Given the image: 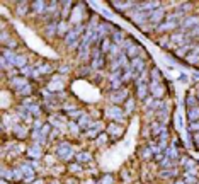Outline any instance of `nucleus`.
Returning <instances> with one entry per match:
<instances>
[{
    "instance_id": "nucleus-1",
    "label": "nucleus",
    "mask_w": 199,
    "mask_h": 184,
    "mask_svg": "<svg viewBox=\"0 0 199 184\" xmlns=\"http://www.w3.org/2000/svg\"><path fill=\"white\" fill-rule=\"evenodd\" d=\"M109 99L114 104H123L124 101H128V91L126 89H119V91H111L109 92Z\"/></svg>"
},
{
    "instance_id": "nucleus-38",
    "label": "nucleus",
    "mask_w": 199,
    "mask_h": 184,
    "mask_svg": "<svg viewBox=\"0 0 199 184\" xmlns=\"http://www.w3.org/2000/svg\"><path fill=\"white\" fill-rule=\"evenodd\" d=\"M68 114H70V118H78V116H84V114H82V111H78V109L72 111V113H68Z\"/></svg>"
},
{
    "instance_id": "nucleus-36",
    "label": "nucleus",
    "mask_w": 199,
    "mask_h": 184,
    "mask_svg": "<svg viewBox=\"0 0 199 184\" xmlns=\"http://www.w3.org/2000/svg\"><path fill=\"white\" fill-rule=\"evenodd\" d=\"M107 142V135H99L97 136V145H102V143Z\"/></svg>"
},
{
    "instance_id": "nucleus-16",
    "label": "nucleus",
    "mask_w": 199,
    "mask_h": 184,
    "mask_svg": "<svg viewBox=\"0 0 199 184\" xmlns=\"http://www.w3.org/2000/svg\"><path fill=\"white\" fill-rule=\"evenodd\" d=\"M49 72H53V67H51V65L41 63V65H38V70H36L34 73H49Z\"/></svg>"
},
{
    "instance_id": "nucleus-26",
    "label": "nucleus",
    "mask_w": 199,
    "mask_h": 184,
    "mask_svg": "<svg viewBox=\"0 0 199 184\" xmlns=\"http://www.w3.org/2000/svg\"><path fill=\"white\" fill-rule=\"evenodd\" d=\"M150 75H151V78H153V82H158V84L162 82V77H160V73H158L157 68H153V70L150 72Z\"/></svg>"
},
{
    "instance_id": "nucleus-37",
    "label": "nucleus",
    "mask_w": 199,
    "mask_h": 184,
    "mask_svg": "<svg viewBox=\"0 0 199 184\" xmlns=\"http://www.w3.org/2000/svg\"><path fill=\"white\" fill-rule=\"evenodd\" d=\"M49 128H51V125H43V128H41V135L46 136V135L49 133Z\"/></svg>"
},
{
    "instance_id": "nucleus-5",
    "label": "nucleus",
    "mask_w": 199,
    "mask_h": 184,
    "mask_svg": "<svg viewBox=\"0 0 199 184\" xmlns=\"http://www.w3.org/2000/svg\"><path fill=\"white\" fill-rule=\"evenodd\" d=\"M164 14H165L164 9H157V10H153V12H150V17H148V21H150V22L155 26V24H158L162 19H164Z\"/></svg>"
},
{
    "instance_id": "nucleus-30",
    "label": "nucleus",
    "mask_w": 199,
    "mask_h": 184,
    "mask_svg": "<svg viewBox=\"0 0 199 184\" xmlns=\"http://www.w3.org/2000/svg\"><path fill=\"white\" fill-rule=\"evenodd\" d=\"M196 99H197V97H194V96H187L186 102H187V107H189V109H191V107H196Z\"/></svg>"
},
{
    "instance_id": "nucleus-15",
    "label": "nucleus",
    "mask_w": 199,
    "mask_h": 184,
    "mask_svg": "<svg viewBox=\"0 0 199 184\" xmlns=\"http://www.w3.org/2000/svg\"><path fill=\"white\" fill-rule=\"evenodd\" d=\"M27 153L31 155L32 158H39V157H41V149H39V145L36 143V145H32V147H29V149H27Z\"/></svg>"
},
{
    "instance_id": "nucleus-24",
    "label": "nucleus",
    "mask_w": 199,
    "mask_h": 184,
    "mask_svg": "<svg viewBox=\"0 0 199 184\" xmlns=\"http://www.w3.org/2000/svg\"><path fill=\"white\" fill-rule=\"evenodd\" d=\"M90 158H92V157H90L89 152H82V153L77 155V160H78V162H89Z\"/></svg>"
},
{
    "instance_id": "nucleus-4",
    "label": "nucleus",
    "mask_w": 199,
    "mask_h": 184,
    "mask_svg": "<svg viewBox=\"0 0 199 184\" xmlns=\"http://www.w3.org/2000/svg\"><path fill=\"white\" fill-rule=\"evenodd\" d=\"M106 113H107V116L113 118V120H116V121H123V109H121V107H118V106H111L109 109L106 111Z\"/></svg>"
},
{
    "instance_id": "nucleus-8",
    "label": "nucleus",
    "mask_w": 199,
    "mask_h": 184,
    "mask_svg": "<svg viewBox=\"0 0 199 184\" xmlns=\"http://www.w3.org/2000/svg\"><path fill=\"white\" fill-rule=\"evenodd\" d=\"M78 126H80L82 130H87V131L92 128L94 123L90 121V116H89V114H84V116H80V120H78Z\"/></svg>"
},
{
    "instance_id": "nucleus-34",
    "label": "nucleus",
    "mask_w": 199,
    "mask_h": 184,
    "mask_svg": "<svg viewBox=\"0 0 199 184\" xmlns=\"http://www.w3.org/2000/svg\"><path fill=\"white\" fill-rule=\"evenodd\" d=\"M21 73H22L24 77H27V75L32 73V68L31 67H24V68H21Z\"/></svg>"
},
{
    "instance_id": "nucleus-10",
    "label": "nucleus",
    "mask_w": 199,
    "mask_h": 184,
    "mask_svg": "<svg viewBox=\"0 0 199 184\" xmlns=\"http://www.w3.org/2000/svg\"><path fill=\"white\" fill-rule=\"evenodd\" d=\"M135 3H138V2H111V5H113L114 9L126 10V9H129V7H135Z\"/></svg>"
},
{
    "instance_id": "nucleus-18",
    "label": "nucleus",
    "mask_w": 199,
    "mask_h": 184,
    "mask_svg": "<svg viewBox=\"0 0 199 184\" xmlns=\"http://www.w3.org/2000/svg\"><path fill=\"white\" fill-rule=\"evenodd\" d=\"M146 91H148V84H140L138 85V97L140 99H145V97H146Z\"/></svg>"
},
{
    "instance_id": "nucleus-20",
    "label": "nucleus",
    "mask_w": 199,
    "mask_h": 184,
    "mask_svg": "<svg viewBox=\"0 0 199 184\" xmlns=\"http://www.w3.org/2000/svg\"><path fill=\"white\" fill-rule=\"evenodd\" d=\"M55 31H58V24L56 22H49L48 26H46V34L48 36L55 34Z\"/></svg>"
},
{
    "instance_id": "nucleus-19",
    "label": "nucleus",
    "mask_w": 199,
    "mask_h": 184,
    "mask_svg": "<svg viewBox=\"0 0 199 184\" xmlns=\"http://www.w3.org/2000/svg\"><path fill=\"white\" fill-rule=\"evenodd\" d=\"M58 32H60L61 36H63V34H68V32H70V31H68V24L65 22V21H61V22L58 24Z\"/></svg>"
},
{
    "instance_id": "nucleus-32",
    "label": "nucleus",
    "mask_w": 199,
    "mask_h": 184,
    "mask_svg": "<svg viewBox=\"0 0 199 184\" xmlns=\"http://www.w3.org/2000/svg\"><path fill=\"white\" fill-rule=\"evenodd\" d=\"M72 3L73 2H63V17L68 16V10L72 9Z\"/></svg>"
},
{
    "instance_id": "nucleus-25",
    "label": "nucleus",
    "mask_w": 199,
    "mask_h": 184,
    "mask_svg": "<svg viewBox=\"0 0 199 184\" xmlns=\"http://www.w3.org/2000/svg\"><path fill=\"white\" fill-rule=\"evenodd\" d=\"M123 32H119V31H114V45H118V46H121V43H123Z\"/></svg>"
},
{
    "instance_id": "nucleus-44",
    "label": "nucleus",
    "mask_w": 199,
    "mask_h": 184,
    "mask_svg": "<svg viewBox=\"0 0 199 184\" xmlns=\"http://www.w3.org/2000/svg\"><path fill=\"white\" fill-rule=\"evenodd\" d=\"M194 136H196V140H199V131H197V133H194Z\"/></svg>"
},
{
    "instance_id": "nucleus-33",
    "label": "nucleus",
    "mask_w": 199,
    "mask_h": 184,
    "mask_svg": "<svg viewBox=\"0 0 199 184\" xmlns=\"http://www.w3.org/2000/svg\"><path fill=\"white\" fill-rule=\"evenodd\" d=\"M141 152H143V153H141V157H143V158H151V153H153V150H151L150 147H148V149H143Z\"/></svg>"
},
{
    "instance_id": "nucleus-13",
    "label": "nucleus",
    "mask_w": 199,
    "mask_h": 184,
    "mask_svg": "<svg viewBox=\"0 0 199 184\" xmlns=\"http://www.w3.org/2000/svg\"><path fill=\"white\" fill-rule=\"evenodd\" d=\"M138 53H140V46L138 45H133V46H129V48L126 50V55H128L131 60L138 58Z\"/></svg>"
},
{
    "instance_id": "nucleus-7",
    "label": "nucleus",
    "mask_w": 199,
    "mask_h": 184,
    "mask_svg": "<svg viewBox=\"0 0 199 184\" xmlns=\"http://www.w3.org/2000/svg\"><path fill=\"white\" fill-rule=\"evenodd\" d=\"M148 89H150V91H151V94L155 96V99H160V97L164 96V89H162V85L158 84V82H150Z\"/></svg>"
},
{
    "instance_id": "nucleus-11",
    "label": "nucleus",
    "mask_w": 199,
    "mask_h": 184,
    "mask_svg": "<svg viewBox=\"0 0 199 184\" xmlns=\"http://www.w3.org/2000/svg\"><path fill=\"white\" fill-rule=\"evenodd\" d=\"M100 45H102V46H100V51H102V53H109L114 43H113V39H111V38H104Z\"/></svg>"
},
{
    "instance_id": "nucleus-27",
    "label": "nucleus",
    "mask_w": 199,
    "mask_h": 184,
    "mask_svg": "<svg viewBox=\"0 0 199 184\" xmlns=\"http://www.w3.org/2000/svg\"><path fill=\"white\" fill-rule=\"evenodd\" d=\"M26 12H27V5H26V2H19V9H17V14H19V16H24Z\"/></svg>"
},
{
    "instance_id": "nucleus-35",
    "label": "nucleus",
    "mask_w": 199,
    "mask_h": 184,
    "mask_svg": "<svg viewBox=\"0 0 199 184\" xmlns=\"http://www.w3.org/2000/svg\"><path fill=\"white\" fill-rule=\"evenodd\" d=\"M189 130H191V131H194V133H197V131H199V121H194V123H191Z\"/></svg>"
},
{
    "instance_id": "nucleus-43",
    "label": "nucleus",
    "mask_w": 199,
    "mask_h": 184,
    "mask_svg": "<svg viewBox=\"0 0 199 184\" xmlns=\"http://www.w3.org/2000/svg\"><path fill=\"white\" fill-rule=\"evenodd\" d=\"M191 36H199V26H196L192 29V32H191Z\"/></svg>"
},
{
    "instance_id": "nucleus-2",
    "label": "nucleus",
    "mask_w": 199,
    "mask_h": 184,
    "mask_svg": "<svg viewBox=\"0 0 199 184\" xmlns=\"http://www.w3.org/2000/svg\"><path fill=\"white\" fill-rule=\"evenodd\" d=\"M56 153H58V157H60V158H63V160H70V158H72V155H73V152H72V147L68 145L67 142H61L60 145H58Z\"/></svg>"
},
{
    "instance_id": "nucleus-6",
    "label": "nucleus",
    "mask_w": 199,
    "mask_h": 184,
    "mask_svg": "<svg viewBox=\"0 0 199 184\" xmlns=\"http://www.w3.org/2000/svg\"><path fill=\"white\" fill-rule=\"evenodd\" d=\"M10 84H12V87L14 89H17V91H22V89H26L27 85H29V82L26 80V78H17V77H14V78H10Z\"/></svg>"
},
{
    "instance_id": "nucleus-23",
    "label": "nucleus",
    "mask_w": 199,
    "mask_h": 184,
    "mask_svg": "<svg viewBox=\"0 0 199 184\" xmlns=\"http://www.w3.org/2000/svg\"><path fill=\"white\" fill-rule=\"evenodd\" d=\"M177 26H179V24H175V22H165V24H160V26H158V29H160V31H165V29H175Z\"/></svg>"
},
{
    "instance_id": "nucleus-21",
    "label": "nucleus",
    "mask_w": 199,
    "mask_h": 184,
    "mask_svg": "<svg viewBox=\"0 0 199 184\" xmlns=\"http://www.w3.org/2000/svg\"><path fill=\"white\" fill-rule=\"evenodd\" d=\"M27 109H29V113H31L32 116H39V114H41V107H39L38 104H32V106L27 107Z\"/></svg>"
},
{
    "instance_id": "nucleus-39",
    "label": "nucleus",
    "mask_w": 199,
    "mask_h": 184,
    "mask_svg": "<svg viewBox=\"0 0 199 184\" xmlns=\"http://www.w3.org/2000/svg\"><path fill=\"white\" fill-rule=\"evenodd\" d=\"M126 107H128V111H126V113H129V111L133 109V99H128V101H126Z\"/></svg>"
},
{
    "instance_id": "nucleus-14",
    "label": "nucleus",
    "mask_w": 199,
    "mask_h": 184,
    "mask_svg": "<svg viewBox=\"0 0 199 184\" xmlns=\"http://www.w3.org/2000/svg\"><path fill=\"white\" fill-rule=\"evenodd\" d=\"M100 130H102V123H95V125H94L92 128L89 130V131H85V135L92 138V136H97V135H99Z\"/></svg>"
},
{
    "instance_id": "nucleus-28",
    "label": "nucleus",
    "mask_w": 199,
    "mask_h": 184,
    "mask_svg": "<svg viewBox=\"0 0 199 184\" xmlns=\"http://www.w3.org/2000/svg\"><path fill=\"white\" fill-rule=\"evenodd\" d=\"M14 133H16V135H19L21 138H22V136H26V126H24V128H21V126H14Z\"/></svg>"
},
{
    "instance_id": "nucleus-29",
    "label": "nucleus",
    "mask_w": 199,
    "mask_h": 184,
    "mask_svg": "<svg viewBox=\"0 0 199 184\" xmlns=\"http://www.w3.org/2000/svg\"><path fill=\"white\" fill-rule=\"evenodd\" d=\"M109 131L114 133V135H121V133H123V128H121V126H118V125H111V126H109Z\"/></svg>"
},
{
    "instance_id": "nucleus-42",
    "label": "nucleus",
    "mask_w": 199,
    "mask_h": 184,
    "mask_svg": "<svg viewBox=\"0 0 199 184\" xmlns=\"http://www.w3.org/2000/svg\"><path fill=\"white\" fill-rule=\"evenodd\" d=\"M78 169H80V165H78V164H72V165H70V171H73V172L78 171Z\"/></svg>"
},
{
    "instance_id": "nucleus-40",
    "label": "nucleus",
    "mask_w": 199,
    "mask_h": 184,
    "mask_svg": "<svg viewBox=\"0 0 199 184\" xmlns=\"http://www.w3.org/2000/svg\"><path fill=\"white\" fill-rule=\"evenodd\" d=\"M102 184H113V177H111V176H106V177L102 179Z\"/></svg>"
},
{
    "instance_id": "nucleus-45",
    "label": "nucleus",
    "mask_w": 199,
    "mask_h": 184,
    "mask_svg": "<svg viewBox=\"0 0 199 184\" xmlns=\"http://www.w3.org/2000/svg\"><path fill=\"white\" fill-rule=\"evenodd\" d=\"M197 99H199V94H197Z\"/></svg>"
},
{
    "instance_id": "nucleus-17",
    "label": "nucleus",
    "mask_w": 199,
    "mask_h": 184,
    "mask_svg": "<svg viewBox=\"0 0 199 184\" xmlns=\"http://www.w3.org/2000/svg\"><path fill=\"white\" fill-rule=\"evenodd\" d=\"M46 2H32V9H34V12H44L46 10Z\"/></svg>"
},
{
    "instance_id": "nucleus-12",
    "label": "nucleus",
    "mask_w": 199,
    "mask_h": 184,
    "mask_svg": "<svg viewBox=\"0 0 199 184\" xmlns=\"http://www.w3.org/2000/svg\"><path fill=\"white\" fill-rule=\"evenodd\" d=\"M187 118H189V121L191 123H194V121H199V107H191L189 111H187Z\"/></svg>"
},
{
    "instance_id": "nucleus-31",
    "label": "nucleus",
    "mask_w": 199,
    "mask_h": 184,
    "mask_svg": "<svg viewBox=\"0 0 199 184\" xmlns=\"http://www.w3.org/2000/svg\"><path fill=\"white\" fill-rule=\"evenodd\" d=\"M26 56H17V58H16V65H17V67H21V68H24V67H26Z\"/></svg>"
},
{
    "instance_id": "nucleus-3",
    "label": "nucleus",
    "mask_w": 199,
    "mask_h": 184,
    "mask_svg": "<svg viewBox=\"0 0 199 184\" xmlns=\"http://www.w3.org/2000/svg\"><path fill=\"white\" fill-rule=\"evenodd\" d=\"M148 17H150V12H145V10H140L135 7V12L131 14V21L135 24H138V26H143L145 21H148Z\"/></svg>"
},
{
    "instance_id": "nucleus-22",
    "label": "nucleus",
    "mask_w": 199,
    "mask_h": 184,
    "mask_svg": "<svg viewBox=\"0 0 199 184\" xmlns=\"http://www.w3.org/2000/svg\"><path fill=\"white\" fill-rule=\"evenodd\" d=\"M162 131H164V126H162L160 123H153V125H151V133H153V135H160Z\"/></svg>"
},
{
    "instance_id": "nucleus-9",
    "label": "nucleus",
    "mask_w": 199,
    "mask_h": 184,
    "mask_svg": "<svg viewBox=\"0 0 199 184\" xmlns=\"http://www.w3.org/2000/svg\"><path fill=\"white\" fill-rule=\"evenodd\" d=\"M192 26H199V16H191L182 22V29H187V27H192Z\"/></svg>"
},
{
    "instance_id": "nucleus-41",
    "label": "nucleus",
    "mask_w": 199,
    "mask_h": 184,
    "mask_svg": "<svg viewBox=\"0 0 199 184\" xmlns=\"http://www.w3.org/2000/svg\"><path fill=\"white\" fill-rule=\"evenodd\" d=\"M70 130H72L73 133H78V126L75 125V123H70Z\"/></svg>"
}]
</instances>
